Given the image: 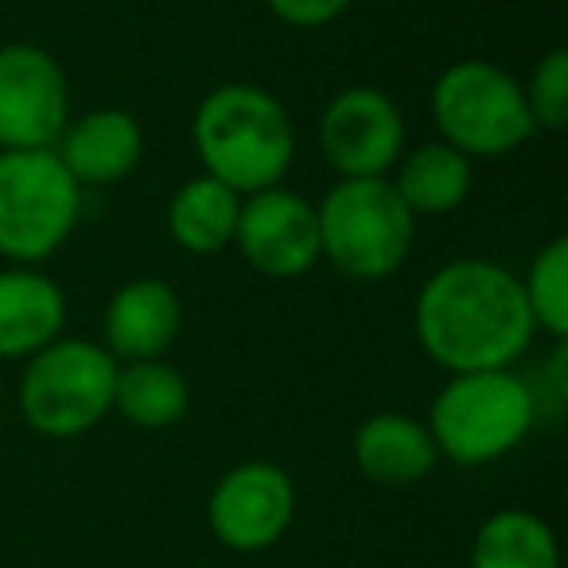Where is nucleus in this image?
<instances>
[{
	"label": "nucleus",
	"mask_w": 568,
	"mask_h": 568,
	"mask_svg": "<svg viewBox=\"0 0 568 568\" xmlns=\"http://www.w3.org/2000/svg\"><path fill=\"white\" fill-rule=\"evenodd\" d=\"M180 324L183 304L172 284L141 276V281L121 284L118 293L110 296V304H105V351L113 358H125V363L164 358V351L180 335Z\"/></svg>",
	"instance_id": "nucleus-12"
},
{
	"label": "nucleus",
	"mask_w": 568,
	"mask_h": 568,
	"mask_svg": "<svg viewBox=\"0 0 568 568\" xmlns=\"http://www.w3.org/2000/svg\"><path fill=\"white\" fill-rule=\"evenodd\" d=\"M320 149L343 180H382L405 152L402 110L374 87H351L320 118Z\"/></svg>",
	"instance_id": "nucleus-10"
},
{
	"label": "nucleus",
	"mask_w": 568,
	"mask_h": 568,
	"mask_svg": "<svg viewBox=\"0 0 568 568\" xmlns=\"http://www.w3.org/2000/svg\"><path fill=\"white\" fill-rule=\"evenodd\" d=\"M471 568H560L557 537L537 514L498 510L475 534Z\"/></svg>",
	"instance_id": "nucleus-19"
},
{
	"label": "nucleus",
	"mask_w": 568,
	"mask_h": 568,
	"mask_svg": "<svg viewBox=\"0 0 568 568\" xmlns=\"http://www.w3.org/2000/svg\"><path fill=\"white\" fill-rule=\"evenodd\" d=\"M433 121L467 160H495L537 133L518 79L487 59L452 63L433 87Z\"/></svg>",
	"instance_id": "nucleus-6"
},
{
	"label": "nucleus",
	"mask_w": 568,
	"mask_h": 568,
	"mask_svg": "<svg viewBox=\"0 0 568 568\" xmlns=\"http://www.w3.org/2000/svg\"><path fill=\"white\" fill-rule=\"evenodd\" d=\"M268 9L288 28H324L351 9V0H268Z\"/></svg>",
	"instance_id": "nucleus-22"
},
{
	"label": "nucleus",
	"mask_w": 568,
	"mask_h": 568,
	"mask_svg": "<svg viewBox=\"0 0 568 568\" xmlns=\"http://www.w3.org/2000/svg\"><path fill=\"white\" fill-rule=\"evenodd\" d=\"M413 327L425 355L452 374L510 371L537 332L521 281L483 257L436 268L417 296Z\"/></svg>",
	"instance_id": "nucleus-1"
},
{
	"label": "nucleus",
	"mask_w": 568,
	"mask_h": 568,
	"mask_svg": "<svg viewBox=\"0 0 568 568\" xmlns=\"http://www.w3.org/2000/svg\"><path fill=\"white\" fill-rule=\"evenodd\" d=\"M237 211H242V195L203 172L172 195V203H168V230H172L180 250L211 257V253L226 250L234 242Z\"/></svg>",
	"instance_id": "nucleus-16"
},
{
	"label": "nucleus",
	"mask_w": 568,
	"mask_h": 568,
	"mask_svg": "<svg viewBox=\"0 0 568 568\" xmlns=\"http://www.w3.org/2000/svg\"><path fill=\"white\" fill-rule=\"evenodd\" d=\"M67 74L43 48H0V152L55 149L67 129Z\"/></svg>",
	"instance_id": "nucleus-8"
},
{
	"label": "nucleus",
	"mask_w": 568,
	"mask_h": 568,
	"mask_svg": "<svg viewBox=\"0 0 568 568\" xmlns=\"http://www.w3.org/2000/svg\"><path fill=\"white\" fill-rule=\"evenodd\" d=\"M296 518V487L288 471L268 459H250L226 471L211 490L206 521L219 545L261 552L276 545Z\"/></svg>",
	"instance_id": "nucleus-9"
},
{
	"label": "nucleus",
	"mask_w": 568,
	"mask_h": 568,
	"mask_svg": "<svg viewBox=\"0 0 568 568\" xmlns=\"http://www.w3.org/2000/svg\"><path fill=\"white\" fill-rule=\"evenodd\" d=\"M351 452H355L358 471L382 487H413L428 479L440 459L428 425L405 413H374L371 420H363Z\"/></svg>",
	"instance_id": "nucleus-15"
},
{
	"label": "nucleus",
	"mask_w": 568,
	"mask_h": 568,
	"mask_svg": "<svg viewBox=\"0 0 568 568\" xmlns=\"http://www.w3.org/2000/svg\"><path fill=\"white\" fill-rule=\"evenodd\" d=\"M113 382L118 358L102 343L59 335L28 358L20 378V413L40 436L71 440L105 420L113 409Z\"/></svg>",
	"instance_id": "nucleus-5"
},
{
	"label": "nucleus",
	"mask_w": 568,
	"mask_h": 568,
	"mask_svg": "<svg viewBox=\"0 0 568 568\" xmlns=\"http://www.w3.org/2000/svg\"><path fill=\"white\" fill-rule=\"evenodd\" d=\"M320 257L351 281H386L405 265L417 237V214L402 203L394 183L339 180L316 211Z\"/></svg>",
	"instance_id": "nucleus-4"
},
{
	"label": "nucleus",
	"mask_w": 568,
	"mask_h": 568,
	"mask_svg": "<svg viewBox=\"0 0 568 568\" xmlns=\"http://www.w3.org/2000/svg\"><path fill=\"white\" fill-rule=\"evenodd\" d=\"M526 308L534 316V327L549 332L552 339L568 335V237H552L534 261L529 273L518 276Z\"/></svg>",
	"instance_id": "nucleus-20"
},
{
	"label": "nucleus",
	"mask_w": 568,
	"mask_h": 568,
	"mask_svg": "<svg viewBox=\"0 0 568 568\" xmlns=\"http://www.w3.org/2000/svg\"><path fill=\"white\" fill-rule=\"evenodd\" d=\"M234 245L261 276L296 281L320 261L316 206L284 187L257 191L237 211Z\"/></svg>",
	"instance_id": "nucleus-11"
},
{
	"label": "nucleus",
	"mask_w": 568,
	"mask_h": 568,
	"mask_svg": "<svg viewBox=\"0 0 568 568\" xmlns=\"http://www.w3.org/2000/svg\"><path fill=\"white\" fill-rule=\"evenodd\" d=\"M394 191L413 214H452L471 195V160L452 144L433 141L397 160Z\"/></svg>",
	"instance_id": "nucleus-17"
},
{
	"label": "nucleus",
	"mask_w": 568,
	"mask_h": 568,
	"mask_svg": "<svg viewBox=\"0 0 568 568\" xmlns=\"http://www.w3.org/2000/svg\"><path fill=\"white\" fill-rule=\"evenodd\" d=\"M144 136L141 125L129 110H94L82 113L74 125L63 129V136L55 141V156L63 160V168L74 175V183H118L141 164Z\"/></svg>",
	"instance_id": "nucleus-13"
},
{
	"label": "nucleus",
	"mask_w": 568,
	"mask_h": 568,
	"mask_svg": "<svg viewBox=\"0 0 568 568\" xmlns=\"http://www.w3.org/2000/svg\"><path fill=\"white\" fill-rule=\"evenodd\" d=\"M529 105V118L537 129H565L568 121V51L552 48L529 74V87H521Z\"/></svg>",
	"instance_id": "nucleus-21"
},
{
	"label": "nucleus",
	"mask_w": 568,
	"mask_h": 568,
	"mask_svg": "<svg viewBox=\"0 0 568 568\" xmlns=\"http://www.w3.org/2000/svg\"><path fill=\"white\" fill-rule=\"evenodd\" d=\"M537 420V397L510 371L452 374L428 409V433L444 459L459 467H483L503 459L529 436Z\"/></svg>",
	"instance_id": "nucleus-3"
},
{
	"label": "nucleus",
	"mask_w": 568,
	"mask_h": 568,
	"mask_svg": "<svg viewBox=\"0 0 568 568\" xmlns=\"http://www.w3.org/2000/svg\"><path fill=\"white\" fill-rule=\"evenodd\" d=\"M67 296L32 265L0 268V358H32L63 335Z\"/></svg>",
	"instance_id": "nucleus-14"
},
{
	"label": "nucleus",
	"mask_w": 568,
	"mask_h": 568,
	"mask_svg": "<svg viewBox=\"0 0 568 568\" xmlns=\"http://www.w3.org/2000/svg\"><path fill=\"white\" fill-rule=\"evenodd\" d=\"M79 211L82 187L55 149L0 152V257L48 261L71 237Z\"/></svg>",
	"instance_id": "nucleus-7"
},
{
	"label": "nucleus",
	"mask_w": 568,
	"mask_h": 568,
	"mask_svg": "<svg viewBox=\"0 0 568 568\" xmlns=\"http://www.w3.org/2000/svg\"><path fill=\"white\" fill-rule=\"evenodd\" d=\"M113 409L136 428H172L187 417L191 386L164 358L125 363L118 366V382H113Z\"/></svg>",
	"instance_id": "nucleus-18"
},
{
	"label": "nucleus",
	"mask_w": 568,
	"mask_h": 568,
	"mask_svg": "<svg viewBox=\"0 0 568 568\" xmlns=\"http://www.w3.org/2000/svg\"><path fill=\"white\" fill-rule=\"evenodd\" d=\"M191 136L206 175L226 183L237 195L276 187L296 156L288 110L268 90L250 82L211 90L199 105Z\"/></svg>",
	"instance_id": "nucleus-2"
}]
</instances>
